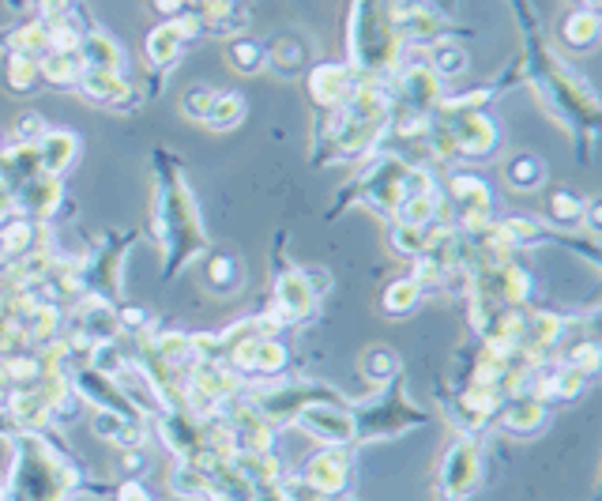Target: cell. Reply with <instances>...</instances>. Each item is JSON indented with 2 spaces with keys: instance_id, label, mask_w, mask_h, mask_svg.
I'll return each instance as SVG.
<instances>
[{
  "instance_id": "cell-6",
  "label": "cell",
  "mask_w": 602,
  "mask_h": 501,
  "mask_svg": "<svg viewBox=\"0 0 602 501\" xmlns=\"http://www.w3.org/2000/svg\"><path fill=\"white\" fill-rule=\"evenodd\" d=\"M501 426L509 434H538L546 426V403L531 392H516L501 408Z\"/></svg>"
},
{
  "instance_id": "cell-18",
  "label": "cell",
  "mask_w": 602,
  "mask_h": 501,
  "mask_svg": "<svg viewBox=\"0 0 602 501\" xmlns=\"http://www.w3.org/2000/svg\"><path fill=\"white\" fill-rule=\"evenodd\" d=\"M208 276L211 279H215V287H230V279H234V260H230V257H219L215 260V268H208Z\"/></svg>"
},
{
  "instance_id": "cell-21",
  "label": "cell",
  "mask_w": 602,
  "mask_h": 501,
  "mask_svg": "<svg viewBox=\"0 0 602 501\" xmlns=\"http://www.w3.org/2000/svg\"><path fill=\"white\" fill-rule=\"evenodd\" d=\"M0 501H8V498H4V490H0Z\"/></svg>"
},
{
  "instance_id": "cell-12",
  "label": "cell",
  "mask_w": 602,
  "mask_h": 501,
  "mask_svg": "<svg viewBox=\"0 0 602 501\" xmlns=\"http://www.w3.org/2000/svg\"><path fill=\"white\" fill-rule=\"evenodd\" d=\"M245 113V102L237 99V94H211L208 110H203V121H211V125L226 129V125H237Z\"/></svg>"
},
{
  "instance_id": "cell-8",
  "label": "cell",
  "mask_w": 602,
  "mask_h": 501,
  "mask_svg": "<svg viewBox=\"0 0 602 501\" xmlns=\"http://www.w3.org/2000/svg\"><path fill=\"white\" fill-rule=\"evenodd\" d=\"M34 152H38L42 174L57 178V174H65L68 163L76 158V136H73V132H46V136L34 144Z\"/></svg>"
},
{
  "instance_id": "cell-11",
  "label": "cell",
  "mask_w": 602,
  "mask_h": 501,
  "mask_svg": "<svg viewBox=\"0 0 602 501\" xmlns=\"http://www.w3.org/2000/svg\"><path fill=\"white\" fill-rule=\"evenodd\" d=\"M313 91L324 105H339L350 91L347 73H343V68H321V73L313 76Z\"/></svg>"
},
{
  "instance_id": "cell-1",
  "label": "cell",
  "mask_w": 602,
  "mask_h": 501,
  "mask_svg": "<svg viewBox=\"0 0 602 501\" xmlns=\"http://www.w3.org/2000/svg\"><path fill=\"white\" fill-rule=\"evenodd\" d=\"M15 494L12 501H65L76 487L79 471L57 448H49L38 434H23L15 442Z\"/></svg>"
},
{
  "instance_id": "cell-7",
  "label": "cell",
  "mask_w": 602,
  "mask_h": 501,
  "mask_svg": "<svg viewBox=\"0 0 602 501\" xmlns=\"http://www.w3.org/2000/svg\"><path fill=\"white\" fill-rule=\"evenodd\" d=\"M313 302H316V294H313V287H309V279L301 276V271H287V276L279 279L276 305H279L282 321H301V316L313 310Z\"/></svg>"
},
{
  "instance_id": "cell-3",
  "label": "cell",
  "mask_w": 602,
  "mask_h": 501,
  "mask_svg": "<svg viewBox=\"0 0 602 501\" xmlns=\"http://www.w3.org/2000/svg\"><path fill=\"white\" fill-rule=\"evenodd\" d=\"M482 482V448L475 437H459L445 453V468H441V487L452 501H464Z\"/></svg>"
},
{
  "instance_id": "cell-4",
  "label": "cell",
  "mask_w": 602,
  "mask_h": 501,
  "mask_svg": "<svg viewBox=\"0 0 602 501\" xmlns=\"http://www.w3.org/2000/svg\"><path fill=\"white\" fill-rule=\"evenodd\" d=\"M298 426L324 445L358 442V426H354V415L347 411V403H313V408H305L298 415Z\"/></svg>"
},
{
  "instance_id": "cell-17",
  "label": "cell",
  "mask_w": 602,
  "mask_h": 501,
  "mask_svg": "<svg viewBox=\"0 0 602 501\" xmlns=\"http://www.w3.org/2000/svg\"><path fill=\"white\" fill-rule=\"evenodd\" d=\"M580 26H569V42L572 46H591L595 42V20L591 15H583V20H577Z\"/></svg>"
},
{
  "instance_id": "cell-2",
  "label": "cell",
  "mask_w": 602,
  "mask_h": 501,
  "mask_svg": "<svg viewBox=\"0 0 602 501\" xmlns=\"http://www.w3.org/2000/svg\"><path fill=\"white\" fill-rule=\"evenodd\" d=\"M163 189V204H158V231H163V242H166V260H170V276L181 268L185 260L203 245V234H200V219H197V208H192L189 192H185V181H177L174 174H163L158 181Z\"/></svg>"
},
{
  "instance_id": "cell-20",
  "label": "cell",
  "mask_w": 602,
  "mask_h": 501,
  "mask_svg": "<svg viewBox=\"0 0 602 501\" xmlns=\"http://www.w3.org/2000/svg\"><path fill=\"white\" fill-rule=\"evenodd\" d=\"M437 65H441V73H459L464 68V49H441V57H437Z\"/></svg>"
},
{
  "instance_id": "cell-19",
  "label": "cell",
  "mask_w": 602,
  "mask_h": 501,
  "mask_svg": "<svg viewBox=\"0 0 602 501\" xmlns=\"http://www.w3.org/2000/svg\"><path fill=\"white\" fill-rule=\"evenodd\" d=\"M260 49H256V46H249V42H245V46H234V65L237 68H256V65H260Z\"/></svg>"
},
{
  "instance_id": "cell-13",
  "label": "cell",
  "mask_w": 602,
  "mask_h": 501,
  "mask_svg": "<svg viewBox=\"0 0 602 501\" xmlns=\"http://www.w3.org/2000/svg\"><path fill=\"white\" fill-rule=\"evenodd\" d=\"M516 189H535V185H543V178H546V166L538 163L535 155H516L509 163V174H504Z\"/></svg>"
},
{
  "instance_id": "cell-5",
  "label": "cell",
  "mask_w": 602,
  "mask_h": 501,
  "mask_svg": "<svg viewBox=\"0 0 602 501\" xmlns=\"http://www.w3.org/2000/svg\"><path fill=\"white\" fill-rule=\"evenodd\" d=\"M301 479H305L313 490H321L324 498L343 494V490H347V482H350V475H347V456H343V453H332V448H324V453H316L313 460L305 464Z\"/></svg>"
},
{
  "instance_id": "cell-9",
  "label": "cell",
  "mask_w": 602,
  "mask_h": 501,
  "mask_svg": "<svg viewBox=\"0 0 602 501\" xmlns=\"http://www.w3.org/2000/svg\"><path fill=\"white\" fill-rule=\"evenodd\" d=\"M181 23H163L155 34L147 38V49H150V60L155 65H166V60H174L177 53H181Z\"/></svg>"
},
{
  "instance_id": "cell-16",
  "label": "cell",
  "mask_w": 602,
  "mask_h": 501,
  "mask_svg": "<svg viewBox=\"0 0 602 501\" xmlns=\"http://www.w3.org/2000/svg\"><path fill=\"white\" fill-rule=\"evenodd\" d=\"M550 211H554V219H561V223H577V219H580V200L572 197V192H557V197L550 200Z\"/></svg>"
},
{
  "instance_id": "cell-15",
  "label": "cell",
  "mask_w": 602,
  "mask_h": 501,
  "mask_svg": "<svg viewBox=\"0 0 602 501\" xmlns=\"http://www.w3.org/2000/svg\"><path fill=\"white\" fill-rule=\"evenodd\" d=\"M395 350H384V347H377V350H369L366 355V377L374 385H384V381H392V374H395Z\"/></svg>"
},
{
  "instance_id": "cell-14",
  "label": "cell",
  "mask_w": 602,
  "mask_h": 501,
  "mask_svg": "<svg viewBox=\"0 0 602 501\" xmlns=\"http://www.w3.org/2000/svg\"><path fill=\"white\" fill-rule=\"evenodd\" d=\"M419 298H422L419 279H400V283H392L384 290V310L388 313H406V310L419 305Z\"/></svg>"
},
{
  "instance_id": "cell-10",
  "label": "cell",
  "mask_w": 602,
  "mask_h": 501,
  "mask_svg": "<svg viewBox=\"0 0 602 501\" xmlns=\"http://www.w3.org/2000/svg\"><path fill=\"white\" fill-rule=\"evenodd\" d=\"M287 366V347L276 339H260L253 347V363H249V374H260V377H271V374H282Z\"/></svg>"
}]
</instances>
